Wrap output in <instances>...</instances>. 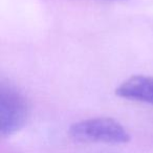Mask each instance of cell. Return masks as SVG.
<instances>
[{
    "label": "cell",
    "mask_w": 153,
    "mask_h": 153,
    "mask_svg": "<svg viewBox=\"0 0 153 153\" xmlns=\"http://www.w3.org/2000/svg\"><path fill=\"white\" fill-rule=\"evenodd\" d=\"M69 135L79 143H102L121 145L130 142L126 128L110 117H96L76 122L69 128Z\"/></svg>",
    "instance_id": "obj_1"
},
{
    "label": "cell",
    "mask_w": 153,
    "mask_h": 153,
    "mask_svg": "<svg viewBox=\"0 0 153 153\" xmlns=\"http://www.w3.org/2000/svg\"><path fill=\"white\" fill-rule=\"evenodd\" d=\"M28 105L24 97L14 87L1 84L0 87V132L7 137L18 132L26 124Z\"/></svg>",
    "instance_id": "obj_2"
},
{
    "label": "cell",
    "mask_w": 153,
    "mask_h": 153,
    "mask_svg": "<svg viewBox=\"0 0 153 153\" xmlns=\"http://www.w3.org/2000/svg\"><path fill=\"white\" fill-rule=\"evenodd\" d=\"M117 96L153 105V76H133L115 89Z\"/></svg>",
    "instance_id": "obj_3"
}]
</instances>
